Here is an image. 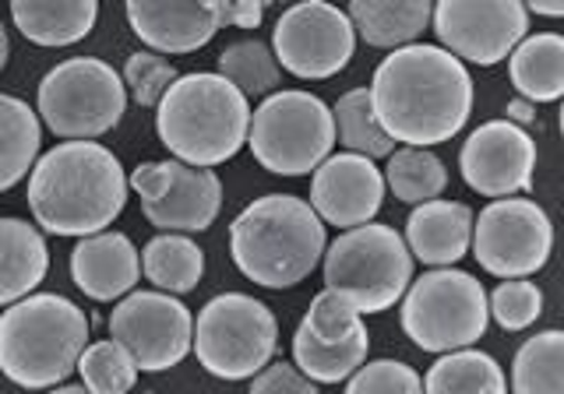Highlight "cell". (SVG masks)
<instances>
[{"label":"cell","mask_w":564,"mask_h":394,"mask_svg":"<svg viewBox=\"0 0 564 394\" xmlns=\"http://www.w3.org/2000/svg\"><path fill=\"white\" fill-rule=\"evenodd\" d=\"M557 128H561V138H564V102H561V117H557Z\"/></svg>","instance_id":"cell-45"},{"label":"cell","mask_w":564,"mask_h":394,"mask_svg":"<svg viewBox=\"0 0 564 394\" xmlns=\"http://www.w3.org/2000/svg\"><path fill=\"white\" fill-rule=\"evenodd\" d=\"M46 394H93V391H88L85 384H61V387H53Z\"/></svg>","instance_id":"cell-43"},{"label":"cell","mask_w":564,"mask_h":394,"mask_svg":"<svg viewBox=\"0 0 564 394\" xmlns=\"http://www.w3.org/2000/svg\"><path fill=\"white\" fill-rule=\"evenodd\" d=\"M384 169L375 158L357 152H335L328 163L311 176V205L322 215L325 226L339 232L360 229L375 222L384 205Z\"/></svg>","instance_id":"cell-16"},{"label":"cell","mask_w":564,"mask_h":394,"mask_svg":"<svg viewBox=\"0 0 564 394\" xmlns=\"http://www.w3.org/2000/svg\"><path fill=\"white\" fill-rule=\"evenodd\" d=\"M427 394H508V377L501 363L484 349H463L437 355V363L423 377Z\"/></svg>","instance_id":"cell-28"},{"label":"cell","mask_w":564,"mask_h":394,"mask_svg":"<svg viewBox=\"0 0 564 394\" xmlns=\"http://www.w3.org/2000/svg\"><path fill=\"white\" fill-rule=\"evenodd\" d=\"M367 88L384 131L402 149L445 145L473 113V78L445 46L416 43L388 53Z\"/></svg>","instance_id":"cell-1"},{"label":"cell","mask_w":564,"mask_h":394,"mask_svg":"<svg viewBox=\"0 0 564 394\" xmlns=\"http://www.w3.org/2000/svg\"><path fill=\"white\" fill-rule=\"evenodd\" d=\"M458 169H463L466 187L480 197L505 201V197L529 194L536 176V141L505 117L487 120L463 141Z\"/></svg>","instance_id":"cell-15"},{"label":"cell","mask_w":564,"mask_h":394,"mask_svg":"<svg viewBox=\"0 0 564 394\" xmlns=\"http://www.w3.org/2000/svg\"><path fill=\"white\" fill-rule=\"evenodd\" d=\"M247 394H317V384L296 363H272L251 381Z\"/></svg>","instance_id":"cell-38"},{"label":"cell","mask_w":564,"mask_h":394,"mask_svg":"<svg viewBox=\"0 0 564 394\" xmlns=\"http://www.w3.org/2000/svg\"><path fill=\"white\" fill-rule=\"evenodd\" d=\"M229 254L243 278L264 289H293L328 254V226L307 197L264 194L229 226Z\"/></svg>","instance_id":"cell-3"},{"label":"cell","mask_w":564,"mask_h":394,"mask_svg":"<svg viewBox=\"0 0 564 394\" xmlns=\"http://www.w3.org/2000/svg\"><path fill=\"white\" fill-rule=\"evenodd\" d=\"M540 314H543V293H540V285L529 278L498 282V289L490 293V317L498 320V328L505 331L533 328Z\"/></svg>","instance_id":"cell-35"},{"label":"cell","mask_w":564,"mask_h":394,"mask_svg":"<svg viewBox=\"0 0 564 394\" xmlns=\"http://www.w3.org/2000/svg\"><path fill=\"white\" fill-rule=\"evenodd\" d=\"M529 18L522 0H441L434 4V35L463 64L494 67L525 43Z\"/></svg>","instance_id":"cell-14"},{"label":"cell","mask_w":564,"mask_h":394,"mask_svg":"<svg viewBox=\"0 0 564 394\" xmlns=\"http://www.w3.org/2000/svg\"><path fill=\"white\" fill-rule=\"evenodd\" d=\"M145 275L141 250L117 229H106L99 237H85L70 250V282L96 303H120Z\"/></svg>","instance_id":"cell-18"},{"label":"cell","mask_w":564,"mask_h":394,"mask_svg":"<svg viewBox=\"0 0 564 394\" xmlns=\"http://www.w3.org/2000/svg\"><path fill=\"white\" fill-rule=\"evenodd\" d=\"M335 113L325 99L304 88H279L275 96L261 99L251 120L254 163L275 176H314L335 155Z\"/></svg>","instance_id":"cell-8"},{"label":"cell","mask_w":564,"mask_h":394,"mask_svg":"<svg viewBox=\"0 0 564 394\" xmlns=\"http://www.w3.org/2000/svg\"><path fill=\"white\" fill-rule=\"evenodd\" d=\"M0 190H14L46 155L40 110L18 96H0Z\"/></svg>","instance_id":"cell-25"},{"label":"cell","mask_w":564,"mask_h":394,"mask_svg":"<svg viewBox=\"0 0 564 394\" xmlns=\"http://www.w3.org/2000/svg\"><path fill=\"white\" fill-rule=\"evenodd\" d=\"M367 352H370V335L360 328L346 342H322L304 320L293 335V363L307 373L314 384H339L352 381L357 373L367 366Z\"/></svg>","instance_id":"cell-26"},{"label":"cell","mask_w":564,"mask_h":394,"mask_svg":"<svg viewBox=\"0 0 564 394\" xmlns=\"http://www.w3.org/2000/svg\"><path fill=\"white\" fill-rule=\"evenodd\" d=\"M505 120H511V123H519V128H529V123L536 120V106L529 102V99H511L508 106H505Z\"/></svg>","instance_id":"cell-41"},{"label":"cell","mask_w":564,"mask_h":394,"mask_svg":"<svg viewBox=\"0 0 564 394\" xmlns=\"http://www.w3.org/2000/svg\"><path fill=\"white\" fill-rule=\"evenodd\" d=\"M405 338L434 355L476 349L490 325V293L484 282L463 267H434L423 272L402 299Z\"/></svg>","instance_id":"cell-7"},{"label":"cell","mask_w":564,"mask_h":394,"mask_svg":"<svg viewBox=\"0 0 564 394\" xmlns=\"http://www.w3.org/2000/svg\"><path fill=\"white\" fill-rule=\"evenodd\" d=\"M346 11L360 40L388 53L416 46L420 35L434 29L431 0H352Z\"/></svg>","instance_id":"cell-22"},{"label":"cell","mask_w":564,"mask_h":394,"mask_svg":"<svg viewBox=\"0 0 564 394\" xmlns=\"http://www.w3.org/2000/svg\"><path fill=\"white\" fill-rule=\"evenodd\" d=\"M50 272V250L40 226H29L18 215L0 219V303L14 307L35 296Z\"/></svg>","instance_id":"cell-21"},{"label":"cell","mask_w":564,"mask_h":394,"mask_svg":"<svg viewBox=\"0 0 564 394\" xmlns=\"http://www.w3.org/2000/svg\"><path fill=\"white\" fill-rule=\"evenodd\" d=\"M346 394H427V387L410 363L370 360L357 377L346 381Z\"/></svg>","instance_id":"cell-37"},{"label":"cell","mask_w":564,"mask_h":394,"mask_svg":"<svg viewBox=\"0 0 564 394\" xmlns=\"http://www.w3.org/2000/svg\"><path fill=\"white\" fill-rule=\"evenodd\" d=\"M88 346V317L67 296L35 293L0 314V370L25 391L61 387Z\"/></svg>","instance_id":"cell-5"},{"label":"cell","mask_w":564,"mask_h":394,"mask_svg":"<svg viewBox=\"0 0 564 394\" xmlns=\"http://www.w3.org/2000/svg\"><path fill=\"white\" fill-rule=\"evenodd\" d=\"M554 254V222L533 197L490 201L476 215L473 258L487 275L511 282L529 278Z\"/></svg>","instance_id":"cell-11"},{"label":"cell","mask_w":564,"mask_h":394,"mask_svg":"<svg viewBox=\"0 0 564 394\" xmlns=\"http://www.w3.org/2000/svg\"><path fill=\"white\" fill-rule=\"evenodd\" d=\"M529 8V14H536V18H564V0H561V4H536V0H533V4H525Z\"/></svg>","instance_id":"cell-42"},{"label":"cell","mask_w":564,"mask_h":394,"mask_svg":"<svg viewBox=\"0 0 564 394\" xmlns=\"http://www.w3.org/2000/svg\"><path fill=\"white\" fill-rule=\"evenodd\" d=\"M304 325L322 338V342H346V338H352L360 328H367L364 314L352 307L346 296L332 293V289H322L311 299Z\"/></svg>","instance_id":"cell-36"},{"label":"cell","mask_w":564,"mask_h":394,"mask_svg":"<svg viewBox=\"0 0 564 394\" xmlns=\"http://www.w3.org/2000/svg\"><path fill=\"white\" fill-rule=\"evenodd\" d=\"M173 184V158L163 163H141L131 169V190L141 197V205H155Z\"/></svg>","instance_id":"cell-39"},{"label":"cell","mask_w":564,"mask_h":394,"mask_svg":"<svg viewBox=\"0 0 564 394\" xmlns=\"http://www.w3.org/2000/svg\"><path fill=\"white\" fill-rule=\"evenodd\" d=\"M11 22L29 43L61 50L82 43L99 22L96 0H14Z\"/></svg>","instance_id":"cell-23"},{"label":"cell","mask_w":564,"mask_h":394,"mask_svg":"<svg viewBox=\"0 0 564 394\" xmlns=\"http://www.w3.org/2000/svg\"><path fill=\"white\" fill-rule=\"evenodd\" d=\"M384 184L402 205H431L441 201L448 187V169L431 149H395V155L384 163Z\"/></svg>","instance_id":"cell-31"},{"label":"cell","mask_w":564,"mask_h":394,"mask_svg":"<svg viewBox=\"0 0 564 394\" xmlns=\"http://www.w3.org/2000/svg\"><path fill=\"white\" fill-rule=\"evenodd\" d=\"M219 14H223V25L258 29L264 18V4L261 0H219Z\"/></svg>","instance_id":"cell-40"},{"label":"cell","mask_w":564,"mask_h":394,"mask_svg":"<svg viewBox=\"0 0 564 394\" xmlns=\"http://www.w3.org/2000/svg\"><path fill=\"white\" fill-rule=\"evenodd\" d=\"M110 338L128 349L141 373H163L181 366L194 352V314L181 296L138 289L120 299L110 320Z\"/></svg>","instance_id":"cell-13"},{"label":"cell","mask_w":564,"mask_h":394,"mask_svg":"<svg viewBox=\"0 0 564 394\" xmlns=\"http://www.w3.org/2000/svg\"><path fill=\"white\" fill-rule=\"evenodd\" d=\"M508 78L519 99L529 102H564V35L529 32L525 43L511 53Z\"/></svg>","instance_id":"cell-24"},{"label":"cell","mask_w":564,"mask_h":394,"mask_svg":"<svg viewBox=\"0 0 564 394\" xmlns=\"http://www.w3.org/2000/svg\"><path fill=\"white\" fill-rule=\"evenodd\" d=\"M0 67H8V35L0 32Z\"/></svg>","instance_id":"cell-44"},{"label":"cell","mask_w":564,"mask_h":394,"mask_svg":"<svg viewBox=\"0 0 564 394\" xmlns=\"http://www.w3.org/2000/svg\"><path fill=\"white\" fill-rule=\"evenodd\" d=\"M275 349V314L247 293L212 296L194 317V355L219 381H254L272 366Z\"/></svg>","instance_id":"cell-10"},{"label":"cell","mask_w":564,"mask_h":394,"mask_svg":"<svg viewBox=\"0 0 564 394\" xmlns=\"http://www.w3.org/2000/svg\"><path fill=\"white\" fill-rule=\"evenodd\" d=\"M357 29L349 11L325 4V0H304L275 18L272 50L279 67L300 81H325L349 67L357 53Z\"/></svg>","instance_id":"cell-12"},{"label":"cell","mask_w":564,"mask_h":394,"mask_svg":"<svg viewBox=\"0 0 564 394\" xmlns=\"http://www.w3.org/2000/svg\"><path fill=\"white\" fill-rule=\"evenodd\" d=\"M219 208H223V180L216 176V169H198L173 158L170 190L155 205H141V215L159 232L194 237V232H205L219 219Z\"/></svg>","instance_id":"cell-19"},{"label":"cell","mask_w":564,"mask_h":394,"mask_svg":"<svg viewBox=\"0 0 564 394\" xmlns=\"http://www.w3.org/2000/svg\"><path fill=\"white\" fill-rule=\"evenodd\" d=\"M473 232L476 215L463 201H441L420 205L405 219V243L420 264L434 267H455L466 254H473Z\"/></svg>","instance_id":"cell-20"},{"label":"cell","mask_w":564,"mask_h":394,"mask_svg":"<svg viewBox=\"0 0 564 394\" xmlns=\"http://www.w3.org/2000/svg\"><path fill=\"white\" fill-rule=\"evenodd\" d=\"M138 360L113 338H99L85 349L78 377L93 394H131L138 384Z\"/></svg>","instance_id":"cell-33"},{"label":"cell","mask_w":564,"mask_h":394,"mask_svg":"<svg viewBox=\"0 0 564 394\" xmlns=\"http://www.w3.org/2000/svg\"><path fill=\"white\" fill-rule=\"evenodd\" d=\"M511 394H564V331H540L519 346Z\"/></svg>","instance_id":"cell-30"},{"label":"cell","mask_w":564,"mask_h":394,"mask_svg":"<svg viewBox=\"0 0 564 394\" xmlns=\"http://www.w3.org/2000/svg\"><path fill=\"white\" fill-rule=\"evenodd\" d=\"M131 176L99 141H61L29 176V211L50 237H99L128 205Z\"/></svg>","instance_id":"cell-2"},{"label":"cell","mask_w":564,"mask_h":394,"mask_svg":"<svg viewBox=\"0 0 564 394\" xmlns=\"http://www.w3.org/2000/svg\"><path fill=\"white\" fill-rule=\"evenodd\" d=\"M123 14L141 46L163 57L202 50L223 29L219 0H131Z\"/></svg>","instance_id":"cell-17"},{"label":"cell","mask_w":564,"mask_h":394,"mask_svg":"<svg viewBox=\"0 0 564 394\" xmlns=\"http://www.w3.org/2000/svg\"><path fill=\"white\" fill-rule=\"evenodd\" d=\"M335 113V131H339V145L346 152H357L367 158H392L395 155V141L384 131V123L375 110V99H370V88H349L332 106Z\"/></svg>","instance_id":"cell-29"},{"label":"cell","mask_w":564,"mask_h":394,"mask_svg":"<svg viewBox=\"0 0 564 394\" xmlns=\"http://www.w3.org/2000/svg\"><path fill=\"white\" fill-rule=\"evenodd\" d=\"M413 250L395 226L370 222L339 232L325 254V289L346 296L364 317L392 310L413 278Z\"/></svg>","instance_id":"cell-6"},{"label":"cell","mask_w":564,"mask_h":394,"mask_svg":"<svg viewBox=\"0 0 564 394\" xmlns=\"http://www.w3.org/2000/svg\"><path fill=\"white\" fill-rule=\"evenodd\" d=\"M123 75L99 57H67L40 81L35 110L64 141H96L110 134L128 110Z\"/></svg>","instance_id":"cell-9"},{"label":"cell","mask_w":564,"mask_h":394,"mask_svg":"<svg viewBox=\"0 0 564 394\" xmlns=\"http://www.w3.org/2000/svg\"><path fill=\"white\" fill-rule=\"evenodd\" d=\"M219 75L234 81L247 99H269L279 92L282 67L269 43L237 40L219 53Z\"/></svg>","instance_id":"cell-32"},{"label":"cell","mask_w":564,"mask_h":394,"mask_svg":"<svg viewBox=\"0 0 564 394\" xmlns=\"http://www.w3.org/2000/svg\"><path fill=\"white\" fill-rule=\"evenodd\" d=\"M251 99L219 70L181 75L155 110V134L176 163L216 169L251 141Z\"/></svg>","instance_id":"cell-4"},{"label":"cell","mask_w":564,"mask_h":394,"mask_svg":"<svg viewBox=\"0 0 564 394\" xmlns=\"http://www.w3.org/2000/svg\"><path fill=\"white\" fill-rule=\"evenodd\" d=\"M123 85H128V96L145 106V110H159L163 99L170 96V88L181 81L176 67L163 57V53H152V50H138L123 64Z\"/></svg>","instance_id":"cell-34"},{"label":"cell","mask_w":564,"mask_h":394,"mask_svg":"<svg viewBox=\"0 0 564 394\" xmlns=\"http://www.w3.org/2000/svg\"><path fill=\"white\" fill-rule=\"evenodd\" d=\"M141 267L159 293L184 296L205 278V250L184 232H159L141 250Z\"/></svg>","instance_id":"cell-27"}]
</instances>
